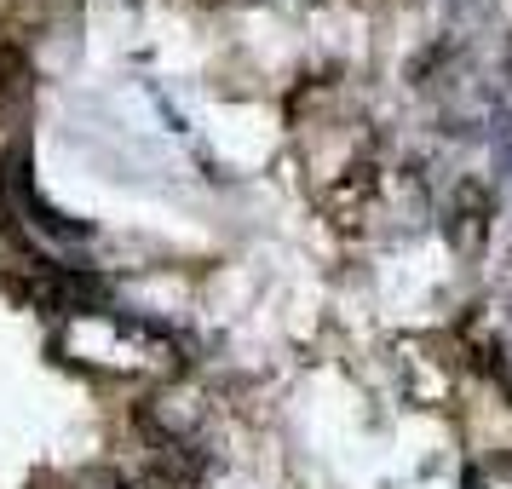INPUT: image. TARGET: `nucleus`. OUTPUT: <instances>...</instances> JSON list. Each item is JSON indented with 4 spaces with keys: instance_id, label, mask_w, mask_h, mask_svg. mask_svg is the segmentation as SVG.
Instances as JSON below:
<instances>
[{
    "instance_id": "nucleus-1",
    "label": "nucleus",
    "mask_w": 512,
    "mask_h": 489,
    "mask_svg": "<svg viewBox=\"0 0 512 489\" xmlns=\"http://www.w3.org/2000/svg\"><path fill=\"white\" fill-rule=\"evenodd\" d=\"M24 93H29L24 58L12 47H0V116H18V110H24Z\"/></svg>"
}]
</instances>
